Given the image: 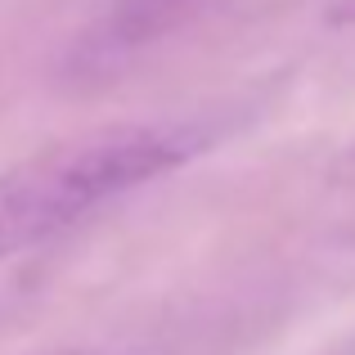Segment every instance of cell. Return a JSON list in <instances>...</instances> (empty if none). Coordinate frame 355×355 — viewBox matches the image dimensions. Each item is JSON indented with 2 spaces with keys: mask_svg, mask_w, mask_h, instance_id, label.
<instances>
[{
  "mask_svg": "<svg viewBox=\"0 0 355 355\" xmlns=\"http://www.w3.org/2000/svg\"><path fill=\"white\" fill-rule=\"evenodd\" d=\"M198 148L202 135L189 126L117 121L0 171V261L50 243L121 193L184 166Z\"/></svg>",
  "mask_w": 355,
  "mask_h": 355,
  "instance_id": "obj_1",
  "label": "cell"
},
{
  "mask_svg": "<svg viewBox=\"0 0 355 355\" xmlns=\"http://www.w3.org/2000/svg\"><path fill=\"white\" fill-rule=\"evenodd\" d=\"M333 180H342V184L355 180V148H347V153H342V162L333 166Z\"/></svg>",
  "mask_w": 355,
  "mask_h": 355,
  "instance_id": "obj_3",
  "label": "cell"
},
{
  "mask_svg": "<svg viewBox=\"0 0 355 355\" xmlns=\"http://www.w3.org/2000/svg\"><path fill=\"white\" fill-rule=\"evenodd\" d=\"M193 0H117L113 14L104 18V27L95 32V41H86L90 59H113V54H126L130 45L153 41L166 23H171L180 9H189Z\"/></svg>",
  "mask_w": 355,
  "mask_h": 355,
  "instance_id": "obj_2",
  "label": "cell"
}]
</instances>
